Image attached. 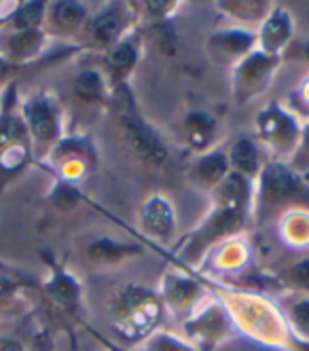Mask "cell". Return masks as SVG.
Returning <instances> with one entry per match:
<instances>
[{"label":"cell","instance_id":"cell-1","mask_svg":"<svg viewBox=\"0 0 309 351\" xmlns=\"http://www.w3.org/2000/svg\"><path fill=\"white\" fill-rule=\"evenodd\" d=\"M210 195V212L180 241V247L174 252L178 263L199 267L201 261L210 254V250L218 247L227 239H233V235L246 227L250 216L252 182L238 173H229L225 182Z\"/></svg>","mask_w":309,"mask_h":351},{"label":"cell","instance_id":"cell-2","mask_svg":"<svg viewBox=\"0 0 309 351\" xmlns=\"http://www.w3.org/2000/svg\"><path fill=\"white\" fill-rule=\"evenodd\" d=\"M305 180L284 161H265L259 176L252 182L250 216L256 224L277 220L293 208L309 202Z\"/></svg>","mask_w":309,"mask_h":351},{"label":"cell","instance_id":"cell-3","mask_svg":"<svg viewBox=\"0 0 309 351\" xmlns=\"http://www.w3.org/2000/svg\"><path fill=\"white\" fill-rule=\"evenodd\" d=\"M113 328L125 341H144L157 330L163 315V303L157 292L148 288L125 284L111 300Z\"/></svg>","mask_w":309,"mask_h":351},{"label":"cell","instance_id":"cell-4","mask_svg":"<svg viewBox=\"0 0 309 351\" xmlns=\"http://www.w3.org/2000/svg\"><path fill=\"white\" fill-rule=\"evenodd\" d=\"M111 99L117 110V125L132 153L150 167H163L168 163L170 148L163 136L138 110L136 97L132 95L130 85L113 89Z\"/></svg>","mask_w":309,"mask_h":351},{"label":"cell","instance_id":"cell-5","mask_svg":"<svg viewBox=\"0 0 309 351\" xmlns=\"http://www.w3.org/2000/svg\"><path fill=\"white\" fill-rule=\"evenodd\" d=\"M301 138V123L290 108L267 104L254 117V140L267 148L275 161L288 163Z\"/></svg>","mask_w":309,"mask_h":351},{"label":"cell","instance_id":"cell-6","mask_svg":"<svg viewBox=\"0 0 309 351\" xmlns=\"http://www.w3.org/2000/svg\"><path fill=\"white\" fill-rule=\"evenodd\" d=\"M279 64L282 56H269L256 47L252 53L231 66V95H233V102L238 106H244L261 93H265Z\"/></svg>","mask_w":309,"mask_h":351},{"label":"cell","instance_id":"cell-7","mask_svg":"<svg viewBox=\"0 0 309 351\" xmlns=\"http://www.w3.org/2000/svg\"><path fill=\"white\" fill-rule=\"evenodd\" d=\"M229 311L218 300H203V303L185 319L187 341L195 351L214 349L220 341L229 337Z\"/></svg>","mask_w":309,"mask_h":351},{"label":"cell","instance_id":"cell-8","mask_svg":"<svg viewBox=\"0 0 309 351\" xmlns=\"http://www.w3.org/2000/svg\"><path fill=\"white\" fill-rule=\"evenodd\" d=\"M136 26L138 15L136 9H132V3H111L87 19L85 30L89 40L102 51H106L123 36L130 34Z\"/></svg>","mask_w":309,"mask_h":351},{"label":"cell","instance_id":"cell-9","mask_svg":"<svg viewBox=\"0 0 309 351\" xmlns=\"http://www.w3.org/2000/svg\"><path fill=\"white\" fill-rule=\"evenodd\" d=\"M140 51H142V30L136 26L130 34L123 36L117 45L104 51L102 64H104V74L113 89L130 85L132 74L140 62Z\"/></svg>","mask_w":309,"mask_h":351},{"label":"cell","instance_id":"cell-10","mask_svg":"<svg viewBox=\"0 0 309 351\" xmlns=\"http://www.w3.org/2000/svg\"><path fill=\"white\" fill-rule=\"evenodd\" d=\"M157 294L163 307H168L174 315H183L185 319L203 303V286L178 269L163 275L161 290Z\"/></svg>","mask_w":309,"mask_h":351},{"label":"cell","instance_id":"cell-11","mask_svg":"<svg viewBox=\"0 0 309 351\" xmlns=\"http://www.w3.org/2000/svg\"><path fill=\"white\" fill-rule=\"evenodd\" d=\"M140 231L159 243H168L176 233V212L170 199L163 193L150 195L138 210Z\"/></svg>","mask_w":309,"mask_h":351},{"label":"cell","instance_id":"cell-12","mask_svg":"<svg viewBox=\"0 0 309 351\" xmlns=\"http://www.w3.org/2000/svg\"><path fill=\"white\" fill-rule=\"evenodd\" d=\"M205 45L216 62L233 66L252 53L259 47V40H256V30L252 28H222L205 38Z\"/></svg>","mask_w":309,"mask_h":351},{"label":"cell","instance_id":"cell-13","mask_svg":"<svg viewBox=\"0 0 309 351\" xmlns=\"http://www.w3.org/2000/svg\"><path fill=\"white\" fill-rule=\"evenodd\" d=\"M293 36H295V19L290 11L282 5H273L269 15L263 19L261 26L256 28L259 49L269 56L284 58L286 49L293 45Z\"/></svg>","mask_w":309,"mask_h":351},{"label":"cell","instance_id":"cell-14","mask_svg":"<svg viewBox=\"0 0 309 351\" xmlns=\"http://www.w3.org/2000/svg\"><path fill=\"white\" fill-rule=\"evenodd\" d=\"M229 173H231V167H229L225 146L210 148L208 153L197 155V159H193L187 165V180L195 189L208 191V193L216 191Z\"/></svg>","mask_w":309,"mask_h":351},{"label":"cell","instance_id":"cell-15","mask_svg":"<svg viewBox=\"0 0 309 351\" xmlns=\"http://www.w3.org/2000/svg\"><path fill=\"white\" fill-rule=\"evenodd\" d=\"M144 254V245L136 241H119L115 237H98L87 245V258L98 267H119Z\"/></svg>","mask_w":309,"mask_h":351},{"label":"cell","instance_id":"cell-16","mask_svg":"<svg viewBox=\"0 0 309 351\" xmlns=\"http://www.w3.org/2000/svg\"><path fill=\"white\" fill-rule=\"evenodd\" d=\"M225 148H227V159H229L231 173H238V176H242V178H246L248 182H254L261 167L265 165L263 155H261L263 153L261 144L250 136H240Z\"/></svg>","mask_w":309,"mask_h":351},{"label":"cell","instance_id":"cell-17","mask_svg":"<svg viewBox=\"0 0 309 351\" xmlns=\"http://www.w3.org/2000/svg\"><path fill=\"white\" fill-rule=\"evenodd\" d=\"M25 119L32 134L43 142H54L60 136V112L47 97H36L25 106Z\"/></svg>","mask_w":309,"mask_h":351},{"label":"cell","instance_id":"cell-18","mask_svg":"<svg viewBox=\"0 0 309 351\" xmlns=\"http://www.w3.org/2000/svg\"><path fill=\"white\" fill-rule=\"evenodd\" d=\"M72 89H74V95L87 106L106 104L113 97V87L106 79V74L95 68H87L76 74Z\"/></svg>","mask_w":309,"mask_h":351},{"label":"cell","instance_id":"cell-19","mask_svg":"<svg viewBox=\"0 0 309 351\" xmlns=\"http://www.w3.org/2000/svg\"><path fill=\"white\" fill-rule=\"evenodd\" d=\"M216 136V119L205 110H191L185 117V138L197 155L208 153Z\"/></svg>","mask_w":309,"mask_h":351},{"label":"cell","instance_id":"cell-20","mask_svg":"<svg viewBox=\"0 0 309 351\" xmlns=\"http://www.w3.org/2000/svg\"><path fill=\"white\" fill-rule=\"evenodd\" d=\"M216 7L229 19L238 21L240 28H250L261 26L263 19L273 9V3H267V0H220Z\"/></svg>","mask_w":309,"mask_h":351},{"label":"cell","instance_id":"cell-21","mask_svg":"<svg viewBox=\"0 0 309 351\" xmlns=\"http://www.w3.org/2000/svg\"><path fill=\"white\" fill-rule=\"evenodd\" d=\"M47 292L60 309H64L68 313H74L79 309L81 286L76 282V278H72V275H68L66 271H60V269L56 271L54 280L47 284Z\"/></svg>","mask_w":309,"mask_h":351},{"label":"cell","instance_id":"cell-22","mask_svg":"<svg viewBox=\"0 0 309 351\" xmlns=\"http://www.w3.org/2000/svg\"><path fill=\"white\" fill-rule=\"evenodd\" d=\"M279 235L290 247H309V210L293 208L277 218Z\"/></svg>","mask_w":309,"mask_h":351},{"label":"cell","instance_id":"cell-23","mask_svg":"<svg viewBox=\"0 0 309 351\" xmlns=\"http://www.w3.org/2000/svg\"><path fill=\"white\" fill-rule=\"evenodd\" d=\"M284 319L295 337V345L309 347V296L295 294L290 305L284 309Z\"/></svg>","mask_w":309,"mask_h":351},{"label":"cell","instance_id":"cell-24","mask_svg":"<svg viewBox=\"0 0 309 351\" xmlns=\"http://www.w3.org/2000/svg\"><path fill=\"white\" fill-rule=\"evenodd\" d=\"M89 19V13L85 9V5L81 3H72V0H64V3H58L54 7V21L56 26L64 28V30H76L83 28Z\"/></svg>","mask_w":309,"mask_h":351},{"label":"cell","instance_id":"cell-25","mask_svg":"<svg viewBox=\"0 0 309 351\" xmlns=\"http://www.w3.org/2000/svg\"><path fill=\"white\" fill-rule=\"evenodd\" d=\"M140 351H195V349L189 341L178 339L176 335H170L165 330H154L142 341Z\"/></svg>","mask_w":309,"mask_h":351},{"label":"cell","instance_id":"cell-26","mask_svg":"<svg viewBox=\"0 0 309 351\" xmlns=\"http://www.w3.org/2000/svg\"><path fill=\"white\" fill-rule=\"evenodd\" d=\"M282 282H284L295 294L309 296V258H303L295 265H290L282 273Z\"/></svg>","mask_w":309,"mask_h":351},{"label":"cell","instance_id":"cell-27","mask_svg":"<svg viewBox=\"0 0 309 351\" xmlns=\"http://www.w3.org/2000/svg\"><path fill=\"white\" fill-rule=\"evenodd\" d=\"M288 165L301 176L303 180L309 178V121L301 125V138H299L297 150L290 157Z\"/></svg>","mask_w":309,"mask_h":351},{"label":"cell","instance_id":"cell-28","mask_svg":"<svg viewBox=\"0 0 309 351\" xmlns=\"http://www.w3.org/2000/svg\"><path fill=\"white\" fill-rule=\"evenodd\" d=\"M246 245V243H244ZM236 239H227L225 243H220L218 250V265L227 267V269H236L246 261V247Z\"/></svg>","mask_w":309,"mask_h":351},{"label":"cell","instance_id":"cell-29","mask_svg":"<svg viewBox=\"0 0 309 351\" xmlns=\"http://www.w3.org/2000/svg\"><path fill=\"white\" fill-rule=\"evenodd\" d=\"M45 13V5L43 3H28L23 5L17 13H15V26L23 32V30H36V26L43 19Z\"/></svg>","mask_w":309,"mask_h":351},{"label":"cell","instance_id":"cell-30","mask_svg":"<svg viewBox=\"0 0 309 351\" xmlns=\"http://www.w3.org/2000/svg\"><path fill=\"white\" fill-rule=\"evenodd\" d=\"M41 43H43V36L38 30H23L17 38H13V53H17L19 58H28L36 53Z\"/></svg>","mask_w":309,"mask_h":351},{"label":"cell","instance_id":"cell-31","mask_svg":"<svg viewBox=\"0 0 309 351\" xmlns=\"http://www.w3.org/2000/svg\"><path fill=\"white\" fill-rule=\"evenodd\" d=\"M79 202H81V195H79V191H76L74 186H70V184H62L56 193H54V204L60 208V210H74L76 206H79Z\"/></svg>","mask_w":309,"mask_h":351},{"label":"cell","instance_id":"cell-32","mask_svg":"<svg viewBox=\"0 0 309 351\" xmlns=\"http://www.w3.org/2000/svg\"><path fill=\"white\" fill-rule=\"evenodd\" d=\"M17 288V284L13 280H7V278H0V300L7 298L9 294H13V290Z\"/></svg>","mask_w":309,"mask_h":351},{"label":"cell","instance_id":"cell-33","mask_svg":"<svg viewBox=\"0 0 309 351\" xmlns=\"http://www.w3.org/2000/svg\"><path fill=\"white\" fill-rule=\"evenodd\" d=\"M0 351H23V347L13 339H0Z\"/></svg>","mask_w":309,"mask_h":351},{"label":"cell","instance_id":"cell-34","mask_svg":"<svg viewBox=\"0 0 309 351\" xmlns=\"http://www.w3.org/2000/svg\"><path fill=\"white\" fill-rule=\"evenodd\" d=\"M301 58L309 64V38L303 40V45H301Z\"/></svg>","mask_w":309,"mask_h":351}]
</instances>
